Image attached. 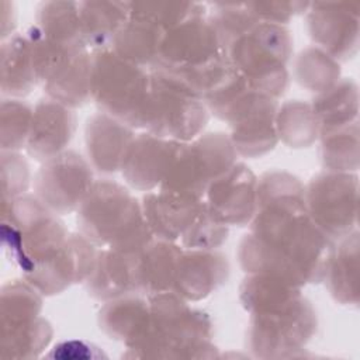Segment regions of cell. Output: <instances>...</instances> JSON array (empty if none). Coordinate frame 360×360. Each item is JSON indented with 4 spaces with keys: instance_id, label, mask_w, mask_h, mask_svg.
<instances>
[{
    "instance_id": "obj_1",
    "label": "cell",
    "mask_w": 360,
    "mask_h": 360,
    "mask_svg": "<svg viewBox=\"0 0 360 360\" xmlns=\"http://www.w3.org/2000/svg\"><path fill=\"white\" fill-rule=\"evenodd\" d=\"M249 226L288 281L300 287L323 281L333 240L309 217L305 191L259 200Z\"/></svg>"
},
{
    "instance_id": "obj_2",
    "label": "cell",
    "mask_w": 360,
    "mask_h": 360,
    "mask_svg": "<svg viewBox=\"0 0 360 360\" xmlns=\"http://www.w3.org/2000/svg\"><path fill=\"white\" fill-rule=\"evenodd\" d=\"M145 321L127 345L131 357L153 359H212L219 357L212 343V321L204 311L173 291L146 295Z\"/></svg>"
},
{
    "instance_id": "obj_3",
    "label": "cell",
    "mask_w": 360,
    "mask_h": 360,
    "mask_svg": "<svg viewBox=\"0 0 360 360\" xmlns=\"http://www.w3.org/2000/svg\"><path fill=\"white\" fill-rule=\"evenodd\" d=\"M76 222L79 233L98 249L139 253L155 239L141 202L128 187L108 179L94 181L76 211Z\"/></svg>"
},
{
    "instance_id": "obj_4",
    "label": "cell",
    "mask_w": 360,
    "mask_h": 360,
    "mask_svg": "<svg viewBox=\"0 0 360 360\" xmlns=\"http://www.w3.org/2000/svg\"><path fill=\"white\" fill-rule=\"evenodd\" d=\"M70 232L34 194L1 200V245L22 276L56 256Z\"/></svg>"
},
{
    "instance_id": "obj_5",
    "label": "cell",
    "mask_w": 360,
    "mask_h": 360,
    "mask_svg": "<svg viewBox=\"0 0 360 360\" xmlns=\"http://www.w3.org/2000/svg\"><path fill=\"white\" fill-rule=\"evenodd\" d=\"M292 37L285 25L256 22L231 42L226 56L249 87L273 98L281 97L290 83L287 63Z\"/></svg>"
},
{
    "instance_id": "obj_6",
    "label": "cell",
    "mask_w": 360,
    "mask_h": 360,
    "mask_svg": "<svg viewBox=\"0 0 360 360\" xmlns=\"http://www.w3.org/2000/svg\"><path fill=\"white\" fill-rule=\"evenodd\" d=\"M150 72L117 55L111 48L91 52V101L132 129H143Z\"/></svg>"
},
{
    "instance_id": "obj_7",
    "label": "cell",
    "mask_w": 360,
    "mask_h": 360,
    "mask_svg": "<svg viewBox=\"0 0 360 360\" xmlns=\"http://www.w3.org/2000/svg\"><path fill=\"white\" fill-rule=\"evenodd\" d=\"M145 128L156 136L188 142L201 135L210 111L202 98L179 77L152 69Z\"/></svg>"
},
{
    "instance_id": "obj_8",
    "label": "cell",
    "mask_w": 360,
    "mask_h": 360,
    "mask_svg": "<svg viewBox=\"0 0 360 360\" xmlns=\"http://www.w3.org/2000/svg\"><path fill=\"white\" fill-rule=\"evenodd\" d=\"M316 326L315 308L301 295L280 309L252 314L246 346L259 359L297 357L315 335Z\"/></svg>"
},
{
    "instance_id": "obj_9",
    "label": "cell",
    "mask_w": 360,
    "mask_h": 360,
    "mask_svg": "<svg viewBox=\"0 0 360 360\" xmlns=\"http://www.w3.org/2000/svg\"><path fill=\"white\" fill-rule=\"evenodd\" d=\"M359 177L356 173L323 172L305 186V205L318 228L338 240L357 229Z\"/></svg>"
},
{
    "instance_id": "obj_10",
    "label": "cell",
    "mask_w": 360,
    "mask_h": 360,
    "mask_svg": "<svg viewBox=\"0 0 360 360\" xmlns=\"http://www.w3.org/2000/svg\"><path fill=\"white\" fill-rule=\"evenodd\" d=\"M94 181L89 160L66 149L41 163L32 179V190L49 211L62 217L77 211Z\"/></svg>"
},
{
    "instance_id": "obj_11",
    "label": "cell",
    "mask_w": 360,
    "mask_h": 360,
    "mask_svg": "<svg viewBox=\"0 0 360 360\" xmlns=\"http://www.w3.org/2000/svg\"><path fill=\"white\" fill-rule=\"evenodd\" d=\"M276 98L249 89L231 108L225 122L231 128V142L242 158H262L276 148Z\"/></svg>"
},
{
    "instance_id": "obj_12",
    "label": "cell",
    "mask_w": 360,
    "mask_h": 360,
    "mask_svg": "<svg viewBox=\"0 0 360 360\" xmlns=\"http://www.w3.org/2000/svg\"><path fill=\"white\" fill-rule=\"evenodd\" d=\"M307 30L315 46L333 59L347 62L359 49V3H309Z\"/></svg>"
},
{
    "instance_id": "obj_13",
    "label": "cell",
    "mask_w": 360,
    "mask_h": 360,
    "mask_svg": "<svg viewBox=\"0 0 360 360\" xmlns=\"http://www.w3.org/2000/svg\"><path fill=\"white\" fill-rule=\"evenodd\" d=\"M202 201L228 226H246L257 210V177L249 166L236 162L207 186Z\"/></svg>"
},
{
    "instance_id": "obj_14",
    "label": "cell",
    "mask_w": 360,
    "mask_h": 360,
    "mask_svg": "<svg viewBox=\"0 0 360 360\" xmlns=\"http://www.w3.org/2000/svg\"><path fill=\"white\" fill-rule=\"evenodd\" d=\"M98 248L82 233L69 235L65 246L52 259L22 276L44 297L63 292L73 284L84 283L89 277Z\"/></svg>"
},
{
    "instance_id": "obj_15",
    "label": "cell",
    "mask_w": 360,
    "mask_h": 360,
    "mask_svg": "<svg viewBox=\"0 0 360 360\" xmlns=\"http://www.w3.org/2000/svg\"><path fill=\"white\" fill-rule=\"evenodd\" d=\"M228 277L229 262L217 249H183L172 291L187 302H197L215 292Z\"/></svg>"
},
{
    "instance_id": "obj_16",
    "label": "cell",
    "mask_w": 360,
    "mask_h": 360,
    "mask_svg": "<svg viewBox=\"0 0 360 360\" xmlns=\"http://www.w3.org/2000/svg\"><path fill=\"white\" fill-rule=\"evenodd\" d=\"M75 131V110L45 96L34 105L25 152L30 158L42 163L65 152L73 139Z\"/></svg>"
},
{
    "instance_id": "obj_17",
    "label": "cell",
    "mask_w": 360,
    "mask_h": 360,
    "mask_svg": "<svg viewBox=\"0 0 360 360\" xmlns=\"http://www.w3.org/2000/svg\"><path fill=\"white\" fill-rule=\"evenodd\" d=\"M141 205L153 238L179 243L195 219L202 200L166 190H155L145 193Z\"/></svg>"
},
{
    "instance_id": "obj_18",
    "label": "cell",
    "mask_w": 360,
    "mask_h": 360,
    "mask_svg": "<svg viewBox=\"0 0 360 360\" xmlns=\"http://www.w3.org/2000/svg\"><path fill=\"white\" fill-rule=\"evenodd\" d=\"M135 135V129L108 114L98 111L89 117L84 125V146L91 167L103 174L120 172Z\"/></svg>"
},
{
    "instance_id": "obj_19",
    "label": "cell",
    "mask_w": 360,
    "mask_h": 360,
    "mask_svg": "<svg viewBox=\"0 0 360 360\" xmlns=\"http://www.w3.org/2000/svg\"><path fill=\"white\" fill-rule=\"evenodd\" d=\"M170 152V139L148 131L136 134L129 143L120 172L128 187L138 191H155L163 180Z\"/></svg>"
},
{
    "instance_id": "obj_20",
    "label": "cell",
    "mask_w": 360,
    "mask_h": 360,
    "mask_svg": "<svg viewBox=\"0 0 360 360\" xmlns=\"http://www.w3.org/2000/svg\"><path fill=\"white\" fill-rule=\"evenodd\" d=\"M138 256L139 253H125L110 248L98 249L94 266L84 281L89 295L105 302L127 294L138 292Z\"/></svg>"
},
{
    "instance_id": "obj_21",
    "label": "cell",
    "mask_w": 360,
    "mask_h": 360,
    "mask_svg": "<svg viewBox=\"0 0 360 360\" xmlns=\"http://www.w3.org/2000/svg\"><path fill=\"white\" fill-rule=\"evenodd\" d=\"M323 281L332 298L342 305L359 304V231L332 245Z\"/></svg>"
},
{
    "instance_id": "obj_22",
    "label": "cell",
    "mask_w": 360,
    "mask_h": 360,
    "mask_svg": "<svg viewBox=\"0 0 360 360\" xmlns=\"http://www.w3.org/2000/svg\"><path fill=\"white\" fill-rule=\"evenodd\" d=\"M45 96L75 110L91 101V51L70 55L42 84Z\"/></svg>"
},
{
    "instance_id": "obj_23",
    "label": "cell",
    "mask_w": 360,
    "mask_h": 360,
    "mask_svg": "<svg viewBox=\"0 0 360 360\" xmlns=\"http://www.w3.org/2000/svg\"><path fill=\"white\" fill-rule=\"evenodd\" d=\"M38 84L30 41L25 34H13L1 41L0 90L7 98H22Z\"/></svg>"
},
{
    "instance_id": "obj_24",
    "label": "cell",
    "mask_w": 360,
    "mask_h": 360,
    "mask_svg": "<svg viewBox=\"0 0 360 360\" xmlns=\"http://www.w3.org/2000/svg\"><path fill=\"white\" fill-rule=\"evenodd\" d=\"M183 248L179 243L153 239L138 256L136 288L142 295L172 291L177 262Z\"/></svg>"
},
{
    "instance_id": "obj_25",
    "label": "cell",
    "mask_w": 360,
    "mask_h": 360,
    "mask_svg": "<svg viewBox=\"0 0 360 360\" xmlns=\"http://www.w3.org/2000/svg\"><path fill=\"white\" fill-rule=\"evenodd\" d=\"M79 15L83 41L89 51L111 48L118 31L129 18L127 1H80Z\"/></svg>"
},
{
    "instance_id": "obj_26",
    "label": "cell",
    "mask_w": 360,
    "mask_h": 360,
    "mask_svg": "<svg viewBox=\"0 0 360 360\" xmlns=\"http://www.w3.org/2000/svg\"><path fill=\"white\" fill-rule=\"evenodd\" d=\"M166 31L158 24L138 15H131L112 41L111 49L141 68L150 70L158 59Z\"/></svg>"
},
{
    "instance_id": "obj_27",
    "label": "cell",
    "mask_w": 360,
    "mask_h": 360,
    "mask_svg": "<svg viewBox=\"0 0 360 360\" xmlns=\"http://www.w3.org/2000/svg\"><path fill=\"white\" fill-rule=\"evenodd\" d=\"M42 294L25 278L10 280L1 287V338L31 326L42 311Z\"/></svg>"
},
{
    "instance_id": "obj_28",
    "label": "cell",
    "mask_w": 360,
    "mask_h": 360,
    "mask_svg": "<svg viewBox=\"0 0 360 360\" xmlns=\"http://www.w3.org/2000/svg\"><path fill=\"white\" fill-rule=\"evenodd\" d=\"M301 295V287L270 274H246L239 285V301L249 315L280 309Z\"/></svg>"
},
{
    "instance_id": "obj_29",
    "label": "cell",
    "mask_w": 360,
    "mask_h": 360,
    "mask_svg": "<svg viewBox=\"0 0 360 360\" xmlns=\"http://www.w3.org/2000/svg\"><path fill=\"white\" fill-rule=\"evenodd\" d=\"M148 314V297L134 292L105 301L98 311V326L112 340L125 346L139 332Z\"/></svg>"
},
{
    "instance_id": "obj_30",
    "label": "cell",
    "mask_w": 360,
    "mask_h": 360,
    "mask_svg": "<svg viewBox=\"0 0 360 360\" xmlns=\"http://www.w3.org/2000/svg\"><path fill=\"white\" fill-rule=\"evenodd\" d=\"M321 132L347 127L359 115V90L354 80L343 77L328 90L316 94L311 101Z\"/></svg>"
},
{
    "instance_id": "obj_31",
    "label": "cell",
    "mask_w": 360,
    "mask_h": 360,
    "mask_svg": "<svg viewBox=\"0 0 360 360\" xmlns=\"http://www.w3.org/2000/svg\"><path fill=\"white\" fill-rule=\"evenodd\" d=\"M276 131L278 142L288 148H308L319 139V122L311 103L288 100L278 104L276 112Z\"/></svg>"
},
{
    "instance_id": "obj_32",
    "label": "cell",
    "mask_w": 360,
    "mask_h": 360,
    "mask_svg": "<svg viewBox=\"0 0 360 360\" xmlns=\"http://www.w3.org/2000/svg\"><path fill=\"white\" fill-rule=\"evenodd\" d=\"M35 25L45 37L69 46L87 48L80 27L77 1H44L38 6Z\"/></svg>"
},
{
    "instance_id": "obj_33",
    "label": "cell",
    "mask_w": 360,
    "mask_h": 360,
    "mask_svg": "<svg viewBox=\"0 0 360 360\" xmlns=\"http://www.w3.org/2000/svg\"><path fill=\"white\" fill-rule=\"evenodd\" d=\"M319 158L326 172L356 173L359 169V121L319 134Z\"/></svg>"
},
{
    "instance_id": "obj_34",
    "label": "cell",
    "mask_w": 360,
    "mask_h": 360,
    "mask_svg": "<svg viewBox=\"0 0 360 360\" xmlns=\"http://www.w3.org/2000/svg\"><path fill=\"white\" fill-rule=\"evenodd\" d=\"M294 77L301 87L319 94L342 79L340 63L321 48L308 46L294 60Z\"/></svg>"
},
{
    "instance_id": "obj_35",
    "label": "cell",
    "mask_w": 360,
    "mask_h": 360,
    "mask_svg": "<svg viewBox=\"0 0 360 360\" xmlns=\"http://www.w3.org/2000/svg\"><path fill=\"white\" fill-rule=\"evenodd\" d=\"M34 107L22 98H1L0 104V146L1 150L20 152L25 149Z\"/></svg>"
},
{
    "instance_id": "obj_36",
    "label": "cell",
    "mask_w": 360,
    "mask_h": 360,
    "mask_svg": "<svg viewBox=\"0 0 360 360\" xmlns=\"http://www.w3.org/2000/svg\"><path fill=\"white\" fill-rule=\"evenodd\" d=\"M129 14L143 17L158 24L165 31H169L186 20L208 14V10L205 4L201 3L146 1L129 3Z\"/></svg>"
},
{
    "instance_id": "obj_37",
    "label": "cell",
    "mask_w": 360,
    "mask_h": 360,
    "mask_svg": "<svg viewBox=\"0 0 360 360\" xmlns=\"http://www.w3.org/2000/svg\"><path fill=\"white\" fill-rule=\"evenodd\" d=\"M228 235L229 226L214 217L202 201L195 219L184 232L179 243L183 249L215 250L228 239Z\"/></svg>"
},
{
    "instance_id": "obj_38",
    "label": "cell",
    "mask_w": 360,
    "mask_h": 360,
    "mask_svg": "<svg viewBox=\"0 0 360 360\" xmlns=\"http://www.w3.org/2000/svg\"><path fill=\"white\" fill-rule=\"evenodd\" d=\"M1 190L3 200H13L27 194L31 186L30 165L20 152L1 150Z\"/></svg>"
},
{
    "instance_id": "obj_39",
    "label": "cell",
    "mask_w": 360,
    "mask_h": 360,
    "mask_svg": "<svg viewBox=\"0 0 360 360\" xmlns=\"http://www.w3.org/2000/svg\"><path fill=\"white\" fill-rule=\"evenodd\" d=\"M257 21L285 25L294 15L305 13L309 3L304 1H256L246 3Z\"/></svg>"
},
{
    "instance_id": "obj_40",
    "label": "cell",
    "mask_w": 360,
    "mask_h": 360,
    "mask_svg": "<svg viewBox=\"0 0 360 360\" xmlns=\"http://www.w3.org/2000/svg\"><path fill=\"white\" fill-rule=\"evenodd\" d=\"M48 357H60V359H97V357H107L100 347L94 346L93 343L84 340H65L58 343Z\"/></svg>"
},
{
    "instance_id": "obj_41",
    "label": "cell",
    "mask_w": 360,
    "mask_h": 360,
    "mask_svg": "<svg viewBox=\"0 0 360 360\" xmlns=\"http://www.w3.org/2000/svg\"><path fill=\"white\" fill-rule=\"evenodd\" d=\"M1 41L11 37L15 27V11L13 10V3L1 1Z\"/></svg>"
}]
</instances>
